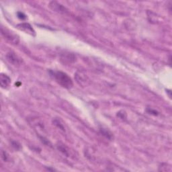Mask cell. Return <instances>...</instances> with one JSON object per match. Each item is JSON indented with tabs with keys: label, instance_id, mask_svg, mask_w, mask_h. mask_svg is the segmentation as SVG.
<instances>
[{
	"label": "cell",
	"instance_id": "obj_1",
	"mask_svg": "<svg viewBox=\"0 0 172 172\" xmlns=\"http://www.w3.org/2000/svg\"><path fill=\"white\" fill-rule=\"evenodd\" d=\"M49 74L57 83L65 88L70 89L73 86V81L67 73L61 71H49Z\"/></svg>",
	"mask_w": 172,
	"mask_h": 172
},
{
	"label": "cell",
	"instance_id": "obj_2",
	"mask_svg": "<svg viewBox=\"0 0 172 172\" xmlns=\"http://www.w3.org/2000/svg\"><path fill=\"white\" fill-rule=\"evenodd\" d=\"M1 33L2 36L10 44H18L19 43V36L16 34H15L13 31L9 30L6 27H1Z\"/></svg>",
	"mask_w": 172,
	"mask_h": 172
},
{
	"label": "cell",
	"instance_id": "obj_3",
	"mask_svg": "<svg viewBox=\"0 0 172 172\" xmlns=\"http://www.w3.org/2000/svg\"><path fill=\"white\" fill-rule=\"evenodd\" d=\"M6 58L7 61L12 65L19 67L23 63V60L14 52H9L6 55Z\"/></svg>",
	"mask_w": 172,
	"mask_h": 172
},
{
	"label": "cell",
	"instance_id": "obj_4",
	"mask_svg": "<svg viewBox=\"0 0 172 172\" xmlns=\"http://www.w3.org/2000/svg\"><path fill=\"white\" fill-rule=\"evenodd\" d=\"M75 79H76L77 83L81 86L86 87L90 83V80H89V77L82 71H77L75 74Z\"/></svg>",
	"mask_w": 172,
	"mask_h": 172
},
{
	"label": "cell",
	"instance_id": "obj_5",
	"mask_svg": "<svg viewBox=\"0 0 172 172\" xmlns=\"http://www.w3.org/2000/svg\"><path fill=\"white\" fill-rule=\"evenodd\" d=\"M17 28L20 30L25 32L26 33H28L29 34H30L32 36H35L36 35V32L34 30V28H32V26L28 23H21L17 25Z\"/></svg>",
	"mask_w": 172,
	"mask_h": 172
},
{
	"label": "cell",
	"instance_id": "obj_6",
	"mask_svg": "<svg viewBox=\"0 0 172 172\" xmlns=\"http://www.w3.org/2000/svg\"><path fill=\"white\" fill-rule=\"evenodd\" d=\"M49 7L52 10L59 12V13H65L67 12L65 7L57 1H51L49 4Z\"/></svg>",
	"mask_w": 172,
	"mask_h": 172
},
{
	"label": "cell",
	"instance_id": "obj_7",
	"mask_svg": "<svg viewBox=\"0 0 172 172\" xmlns=\"http://www.w3.org/2000/svg\"><path fill=\"white\" fill-rule=\"evenodd\" d=\"M11 83V79L8 75L1 73L0 75V84H1V87L2 88L6 89L9 86Z\"/></svg>",
	"mask_w": 172,
	"mask_h": 172
},
{
	"label": "cell",
	"instance_id": "obj_8",
	"mask_svg": "<svg viewBox=\"0 0 172 172\" xmlns=\"http://www.w3.org/2000/svg\"><path fill=\"white\" fill-rule=\"evenodd\" d=\"M75 56L71 53H65L61 56V61H64V63H71L75 61Z\"/></svg>",
	"mask_w": 172,
	"mask_h": 172
},
{
	"label": "cell",
	"instance_id": "obj_9",
	"mask_svg": "<svg viewBox=\"0 0 172 172\" xmlns=\"http://www.w3.org/2000/svg\"><path fill=\"white\" fill-rule=\"evenodd\" d=\"M99 132L102 135H103L104 137H106V139H109V140H112L113 138V134L110 131L108 128H99Z\"/></svg>",
	"mask_w": 172,
	"mask_h": 172
},
{
	"label": "cell",
	"instance_id": "obj_10",
	"mask_svg": "<svg viewBox=\"0 0 172 172\" xmlns=\"http://www.w3.org/2000/svg\"><path fill=\"white\" fill-rule=\"evenodd\" d=\"M57 148H58L59 150L63 153L64 155H65L67 157H69V155H70V152H69L68 148L63 144H59V145H57Z\"/></svg>",
	"mask_w": 172,
	"mask_h": 172
},
{
	"label": "cell",
	"instance_id": "obj_11",
	"mask_svg": "<svg viewBox=\"0 0 172 172\" xmlns=\"http://www.w3.org/2000/svg\"><path fill=\"white\" fill-rule=\"evenodd\" d=\"M53 124H54V125L58 127L59 129H61L62 131H65V128H64L63 124L61 123V121H60V120L57 119V118H54L53 120Z\"/></svg>",
	"mask_w": 172,
	"mask_h": 172
},
{
	"label": "cell",
	"instance_id": "obj_12",
	"mask_svg": "<svg viewBox=\"0 0 172 172\" xmlns=\"http://www.w3.org/2000/svg\"><path fill=\"white\" fill-rule=\"evenodd\" d=\"M11 144H12V147H13L14 149H16V150H17V151L20 150L21 148H22L21 144H20L18 141H11Z\"/></svg>",
	"mask_w": 172,
	"mask_h": 172
},
{
	"label": "cell",
	"instance_id": "obj_13",
	"mask_svg": "<svg viewBox=\"0 0 172 172\" xmlns=\"http://www.w3.org/2000/svg\"><path fill=\"white\" fill-rule=\"evenodd\" d=\"M117 116H118L120 118L123 119V120H125L127 117V114L126 113L125 111L124 110H121V111H119L118 114H117Z\"/></svg>",
	"mask_w": 172,
	"mask_h": 172
},
{
	"label": "cell",
	"instance_id": "obj_14",
	"mask_svg": "<svg viewBox=\"0 0 172 172\" xmlns=\"http://www.w3.org/2000/svg\"><path fill=\"white\" fill-rule=\"evenodd\" d=\"M1 159H3L4 161H7V160H8V155H7V153L6 151H1Z\"/></svg>",
	"mask_w": 172,
	"mask_h": 172
},
{
	"label": "cell",
	"instance_id": "obj_15",
	"mask_svg": "<svg viewBox=\"0 0 172 172\" xmlns=\"http://www.w3.org/2000/svg\"><path fill=\"white\" fill-rule=\"evenodd\" d=\"M147 111L148 113L153 114V115H155V116H157L158 114H159L157 111L155 110H153L152 108H147Z\"/></svg>",
	"mask_w": 172,
	"mask_h": 172
},
{
	"label": "cell",
	"instance_id": "obj_16",
	"mask_svg": "<svg viewBox=\"0 0 172 172\" xmlns=\"http://www.w3.org/2000/svg\"><path fill=\"white\" fill-rule=\"evenodd\" d=\"M18 17L19 18H20L22 20H24V19L26 18V15H25L23 13H22V12H18Z\"/></svg>",
	"mask_w": 172,
	"mask_h": 172
}]
</instances>
